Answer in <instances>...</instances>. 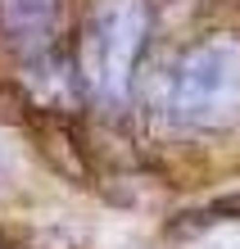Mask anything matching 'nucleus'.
Masks as SVG:
<instances>
[{
    "instance_id": "3",
    "label": "nucleus",
    "mask_w": 240,
    "mask_h": 249,
    "mask_svg": "<svg viewBox=\"0 0 240 249\" xmlns=\"http://www.w3.org/2000/svg\"><path fill=\"white\" fill-rule=\"evenodd\" d=\"M64 0H0V23L14 41H46L59 23Z\"/></svg>"
},
{
    "instance_id": "2",
    "label": "nucleus",
    "mask_w": 240,
    "mask_h": 249,
    "mask_svg": "<svg viewBox=\"0 0 240 249\" xmlns=\"http://www.w3.org/2000/svg\"><path fill=\"white\" fill-rule=\"evenodd\" d=\"M141 32H145L141 0H100V9L91 14V27H86V77L100 91L123 95L127 72L141 50Z\"/></svg>"
},
{
    "instance_id": "1",
    "label": "nucleus",
    "mask_w": 240,
    "mask_h": 249,
    "mask_svg": "<svg viewBox=\"0 0 240 249\" xmlns=\"http://www.w3.org/2000/svg\"><path fill=\"white\" fill-rule=\"evenodd\" d=\"M240 105V46H200L177 72V113L190 123H222Z\"/></svg>"
}]
</instances>
